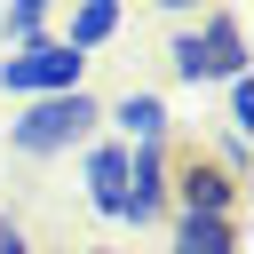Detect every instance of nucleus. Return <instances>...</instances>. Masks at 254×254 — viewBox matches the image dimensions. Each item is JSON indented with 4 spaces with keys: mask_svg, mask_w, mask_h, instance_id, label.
<instances>
[{
    "mask_svg": "<svg viewBox=\"0 0 254 254\" xmlns=\"http://www.w3.org/2000/svg\"><path fill=\"white\" fill-rule=\"evenodd\" d=\"M95 127H103V103H95L87 87H71V95L16 103V119H8V143H16L24 159H56V151H87V143H95Z\"/></svg>",
    "mask_w": 254,
    "mask_h": 254,
    "instance_id": "obj_1",
    "label": "nucleus"
},
{
    "mask_svg": "<svg viewBox=\"0 0 254 254\" xmlns=\"http://www.w3.org/2000/svg\"><path fill=\"white\" fill-rule=\"evenodd\" d=\"M175 79H190V87H230V79H246V24L230 16V8H198V24L190 32H175Z\"/></svg>",
    "mask_w": 254,
    "mask_h": 254,
    "instance_id": "obj_2",
    "label": "nucleus"
},
{
    "mask_svg": "<svg viewBox=\"0 0 254 254\" xmlns=\"http://www.w3.org/2000/svg\"><path fill=\"white\" fill-rule=\"evenodd\" d=\"M79 79H87V56H71L56 32H40V40H24V48H8V56H0V95H8V103L71 95Z\"/></svg>",
    "mask_w": 254,
    "mask_h": 254,
    "instance_id": "obj_3",
    "label": "nucleus"
},
{
    "mask_svg": "<svg viewBox=\"0 0 254 254\" xmlns=\"http://www.w3.org/2000/svg\"><path fill=\"white\" fill-rule=\"evenodd\" d=\"M167 167H175L167 143H135L127 151V198H119V222L127 230H159L167 222Z\"/></svg>",
    "mask_w": 254,
    "mask_h": 254,
    "instance_id": "obj_4",
    "label": "nucleus"
},
{
    "mask_svg": "<svg viewBox=\"0 0 254 254\" xmlns=\"http://www.w3.org/2000/svg\"><path fill=\"white\" fill-rule=\"evenodd\" d=\"M230 206H238V175H222L214 159L167 167V214H230Z\"/></svg>",
    "mask_w": 254,
    "mask_h": 254,
    "instance_id": "obj_5",
    "label": "nucleus"
},
{
    "mask_svg": "<svg viewBox=\"0 0 254 254\" xmlns=\"http://www.w3.org/2000/svg\"><path fill=\"white\" fill-rule=\"evenodd\" d=\"M79 183H87V206H95L103 222H119V198H127V143L95 135L87 159H79Z\"/></svg>",
    "mask_w": 254,
    "mask_h": 254,
    "instance_id": "obj_6",
    "label": "nucleus"
},
{
    "mask_svg": "<svg viewBox=\"0 0 254 254\" xmlns=\"http://www.w3.org/2000/svg\"><path fill=\"white\" fill-rule=\"evenodd\" d=\"M103 127H111V143H167V103L151 95V87H127L119 103H103Z\"/></svg>",
    "mask_w": 254,
    "mask_h": 254,
    "instance_id": "obj_7",
    "label": "nucleus"
},
{
    "mask_svg": "<svg viewBox=\"0 0 254 254\" xmlns=\"http://www.w3.org/2000/svg\"><path fill=\"white\" fill-rule=\"evenodd\" d=\"M167 254H238V214H167Z\"/></svg>",
    "mask_w": 254,
    "mask_h": 254,
    "instance_id": "obj_8",
    "label": "nucleus"
},
{
    "mask_svg": "<svg viewBox=\"0 0 254 254\" xmlns=\"http://www.w3.org/2000/svg\"><path fill=\"white\" fill-rule=\"evenodd\" d=\"M119 16H127V0H71V16H64V48L71 56H95V48H111L119 40Z\"/></svg>",
    "mask_w": 254,
    "mask_h": 254,
    "instance_id": "obj_9",
    "label": "nucleus"
},
{
    "mask_svg": "<svg viewBox=\"0 0 254 254\" xmlns=\"http://www.w3.org/2000/svg\"><path fill=\"white\" fill-rule=\"evenodd\" d=\"M48 16H56V0H0V40L24 48V40L48 32Z\"/></svg>",
    "mask_w": 254,
    "mask_h": 254,
    "instance_id": "obj_10",
    "label": "nucleus"
},
{
    "mask_svg": "<svg viewBox=\"0 0 254 254\" xmlns=\"http://www.w3.org/2000/svg\"><path fill=\"white\" fill-rule=\"evenodd\" d=\"M254 127V79H230V135Z\"/></svg>",
    "mask_w": 254,
    "mask_h": 254,
    "instance_id": "obj_11",
    "label": "nucleus"
},
{
    "mask_svg": "<svg viewBox=\"0 0 254 254\" xmlns=\"http://www.w3.org/2000/svg\"><path fill=\"white\" fill-rule=\"evenodd\" d=\"M0 254H32V246H24V230H16V214H0Z\"/></svg>",
    "mask_w": 254,
    "mask_h": 254,
    "instance_id": "obj_12",
    "label": "nucleus"
},
{
    "mask_svg": "<svg viewBox=\"0 0 254 254\" xmlns=\"http://www.w3.org/2000/svg\"><path fill=\"white\" fill-rule=\"evenodd\" d=\"M159 8H167V16H190V8H206V0H159Z\"/></svg>",
    "mask_w": 254,
    "mask_h": 254,
    "instance_id": "obj_13",
    "label": "nucleus"
},
{
    "mask_svg": "<svg viewBox=\"0 0 254 254\" xmlns=\"http://www.w3.org/2000/svg\"><path fill=\"white\" fill-rule=\"evenodd\" d=\"M87 254H111V246H87Z\"/></svg>",
    "mask_w": 254,
    "mask_h": 254,
    "instance_id": "obj_14",
    "label": "nucleus"
}]
</instances>
